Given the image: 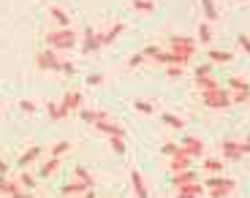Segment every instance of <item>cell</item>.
<instances>
[{
	"label": "cell",
	"instance_id": "obj_7",
	"mask_svg": "<svg viewBox=\"0 0 250 198\" xmlns=\"http://www.w3.org/2000/svg\"><path fill=\"white\" fill-rule=\"evenodd\" d=\"M82 106V95L79 93H65L62 95V100H60V112H62V117H68L74 109H79Z\"/></svg>",
	"mask_w": 250,
	"mask_h": 198
},
{
	"label": "cell",
	"instance_id": "obj_8",
	"mask_svg": "<svg viewBox=\"0 0 250 198\" xmlns=\"http://www.w3.org/2000/svg\"><path fill=\"white\" fill-rule=\"evenodd\" d=\"M101 46H104V43H101V33H95V30L87 27V33H84V43H82V52L90 55V52H98Z\"/></svg>",
	"mask_w": 250,
	"mask_h": 198
},
{
	"label": "cell",
	"instance_id": "obj_11",
	"mask_svg": "<svg viewBox=\"0 0 250 198\" xmlns=\"http://www.w3.org/2000/svg\"><path fill=\"white\" fill-rule=\"evenodd\" d=\"M131 185H133V193H136V198H150V193H147V182H144L142 171H136V168L131 171Z\"/></svg>",
	"mask_w": 250,
	"mask_h": 198
},
{
	"label": "cell",
	"instance_id": "obj_45",
	"mask_svg": "<svg viewBox=\"0 0 250 198\" xmlns=\"http://www.w3.org/2000/svg\"><path fill=\"white\" fill-rule=\"evenodd\" d=\"M239 46H242V49L250 55V38L248 36H239Z\"/></svg>",
	"mask_w": 250,
	"mask_h": 198
},
{
	"label": "cell",
	"instance_id": "obj_9",
	"mask_svg": "<svg viewBox=\"0 0 250 198\" xmlns=\"http://www.w3.org/2000/svg\"><path fill=\"white\" fill-rule=\"evenodd\" d=\"M190 163H193V158L185 155V152L180 149V152H177V155L171 158V166H169V168H171V174H180V171H188V168H193Z\"/></svg>",
	"mask_w": 250,
	"mask_h": 198
},
{
	"label": "cell",
	"instance_id": "obj_49",
	"mask_svg": "<svg viewBox=\"0 0 250 198\" xmlns=\"http://www.w3.org/2000/svg\"><path fill=\"white\" fill-rule=\"evenodd\" d=\"M19 198H33V196H30V193H22V196H19Z\"/></svg>",
	"mask_w": 250,
	"mask_h": 198
},
{
	"label": "cell",
	"instance_id": "obj_38",
	"mask_svg": "<svg viewBox=\"0 0 250 198\" xmlns=\"http://www.w3.org/2000/svg\"><path fill=\"white\" fill-rule=\"evenodd\" d=\"M144 60H147V55H144V52H142V55H133L131 60H128V68H136V65H142Z\"/></svg>",
	"mask_w": 250,
	"mask_h": 198
},
{
	"label": "cell",
	"instance_id": "obj_16",
	"mask_svg": "<svg viewBox=\"0 0 250 198\" xmlns=\"http://www.w3.org/2000/svg\"><path fill=\"white\" fill-rule=\"evenodd\" d=\"M95 128H98L101 133H106V136H125V128H120V125L109 122V119H104V122H98Z\"/></svg>",
	"mask_w": 250,
	"mask_h": 198
},
{
	"label": "cell",
	"instance_id": "obj_37",
	"mask_svg": "<svg viewBox=\"0 0 250 198\" xmlns=\"http://www.w3.org/2000/svg\"><path fill=\"white\" fill-rule=\"evenodd\" d=\"M161 152H163V155H169V158H174L177 152H180V144H163Z\"/></svg>",
	"mask_w": 250,
	"mask_h": 198
},
{
	"label": "cell",
	"instance_id": "obj_13",
	"mask_svg": "<svg viewBox=\"0 0 250 198\" xmlns=\"http://www.w3.org/2000/svg\"><path fill=\"white\" fill-rule=\"evenodd\" d=\"M87 190H93V187H87L84 182L74 179L71 185H62L60 187V196H65V198H68V196H82V193H87Z\"/></svg>",
	"mask_w": 250,
	"mask_h": 198
},
{
	"label": "cell",
	"instance_id": "obj_42",
	"mask_svg": "<svg viewBox=\"0 0 250 198\" xmlns=\"http://www.w3.org/2000/svg\"><path fill=\"white\" fill-rule=\"evenodd\" d=\"M19 109H22V112H27V114H33L38 109L36 103H33V100H22V103H19Z\"/></svg>",
	"mask_w": 250,
	"mask_h": 198
},
{
	"label": "cell",
	"instance_id": "obj_35",
	"mask_svg": "<svg viewBox=\"0 0 250 198\" xmlns=\"http://www.w3.org/2000/svg\"><path fill=\"white\" fill-rule=\"evenodd\" d=\"M46 109H49V117H52V122H60V119H62L60 103H49V106H46Z\"/></svg>",
	"mask_w": 250,
	"mask_h": 198
},
{
	"label": "cell",
	"instance_id": "obj_36",
	"mask_svg": "<svg viewBox=\"0 0 250 198\" xmlns=\"http://www.w3.org/2000/svg\"><path fill=\"white\" fill-rule=\"evenodd\" d=\"M19 185H25L27 190H30V187L36 185V179H33V177H30V174L25 171V168H22V177H19Z\"/></svg>",
	"mask_w": 250,
	"mask_h": 198
},
{
	"label": "cell",
	"instance_id": "obj_29",
	"mask_svg": "<svg viewBox=\"0 0 250 198\" xmlns=\"http://www.w3.org/2000/svg\"><path fill=\"white\" fill-rule=\"evenodd\" d=\"M161 119H163L166 125H169V128H174V130L185 128V119H182V117H177V114H161Z\"/></svg>",
	"mask_w": 250,
	"mask_h": 198
},
{
	"label": "cell",
	"instance_id": "obj_20",
	"mask_svg": "<svg viewBox=\"0 0 250 198\" xmlns=\"http://www.w3.org/2000/svg\"><path fill=\"white\" fill-rule=\"evenodd\" d=\"M57 168H60V158H52V160H46L44 166H38V174H41V177H52V174L57 171Z\"/></svg>",
	"mask_w": 250,
	"mask_h": 198
},
{
	"label": "cell",
	"instance_id": "obj_22",
	"mask_svg": "<svg viewBox=\"0 0 250 198\" xmlns=\"http://www.w3.org/2000/svg\"><path fill=\"white\" fill-rule=\"evenodd\" d=\"M169 46H190V49H196V38H190V36H169Z\"/></svg>",
	"mask_w": 250,
	"mask_h": 198
},
{
	"label": "cell",
	"instance_id": "obj_2",
	"mask_svg": "<svg viewBox=\"0 0 250 198\" xmlns=\"http://www.w3.org/2000/svg\"><path fill=\"white\" fill-rule=\"evenodd\" d=\"M201 100H204V106H207V109H229V106H231V95L226 93L223 87L201 93Z\"/></svg>",
	"mask_w": 250,
	"mask_h": 198
},
{
	"label": "cell",
	"instance_id": "obj_27",
	"mask_svg": "<svg viewBox=\"0 0 250 198\" xmlns=\"http://www.w3.org/2000/svg\"><path fill=\"white\" fill-rule=\"evenodd\" d=\"M229 87H231L234 93H250V84L245 79H239V76H231V79H229Z\"/></svg>",
	"mask_w": 250,
	"mask_h": 198
},
{
	"label": "cell",
	"instance_id": "obj_41",
	"mask_svg": "<svg viewBox=\"0 0 250 198\" xmlns=\"http://www.w3.org/2000/svg\"><path fill=\"white\" fill-rule=\"evenodd\" d=\"M250 100V93H234L231 95V103H248Z\"/></svg>",
	"mask_w": 250,
	"mask_h": 198
},
{
	"label": "cell",
	"instance_id": "obj_40",
	"mask_svg": "<svg viewBox=\"0 0 250 198\" xmlns=\"http://www.w3.org/2000/svg\"><path fill=\"white\" fill-rule=\"evenodd\" d=\"M209 74H212V62H204V65L196 68V76H209Z\"/></svg>",
	"mask_w": 250,
	"mask_h": 198
},
{
	"label": "cell",
	"instance_id": "obj_3",
	"mask_svg": "<svg viewBox=\"0 0 250 198\" xmlns=\"http://www.w3.org/2000/svg\"><path fill=\"white\" fill-rule=\"evenodd\" d=\"M204 187H207V193H209L212 198H226V196H231V193H234L237 182H234V179H223V177H212Z\"/></svg>",
	"mask_w": 250,
	"mask_h": 198
},
{
	"label": "cell",
	"instance_id": "obj_12",
	"mask_svg": "<svg viewBox=\"0 0 250 198\" xmlns=\"http://www.w3.org/2000/svg\"><path fill=\"white\" fill-rule=\"evenodd\" d=\"M196 49L190 46H171V57H174V65H188V60L193 57Z\"/></svg>",
	"mask_w": 250,
	"mask_h": 198
},
{
	"label": "cell",
	"instance_id": "obj_5",
	"mask_svg": "<svg viewBox=\"0 0 250 198\" xmlns=\"http://www.w3.org/2000/svg\"><path fill=\"white\" fill-rule=\"evenodd\" d=\"M220 149H223V160L226 163H237L239 158H242V144H239V141L226 139V141L220 144Z\"/></svg>",
	"mask_w": 250,
	"mask_h": 198
},
{
	"label": "cell",
	"instance_id": "obj_14",
	"mask_svg": "<svg viewBox=\"0 0 250 198\" xmlns=\"http://www.w3.org/2000/svg\"><path fill=\"white\" fill-rule=\"evenodd\" d=\"M82 119L90 122V125H98V122H104V119H109V114L101 112V109H82Z\"/></svg>",
	"mask_w": 250,
	"mask_h": 198
},
{
	"label": "cell",
	"instance_id": "obj_1",
	"mask_svg": "<svg viewBox=\"0 0 250 198\" xmlns=\"http://www.w3.org/2000/svg\"><path fill=\"white\" fill-rule=\"evenodd\" d=\"M46 43H49V49H71L76 43V33L71 30V27H62V30H55L46 36Z\"/></svg>",
	"mask_w": 250,
	"mask_h": 198
},
{
	"label": "cell",
	"instance_id": "obj_32",
	"mask_svg": "<svg viewBox=\"0 0 250 198\" xmlns=\"http://www.w3.org/2000/svg\"><path fill=\"white\" fill-rule=\"evenodd\" d=\"M52 19H55V22H57V25H62V27H68V14H65V11H62V8H52Z\"/></svg>",
	"mask_w": 250,
	"mask_h": 198
},
{
	"label": "cell",
	"instance_id": "obj_46",
	"mask_svg": "<svg viewBox=\"0 0 250 198\" xmlns=\"http://www.w3.org/2000/svg\"><path fill=\"white\" fill-rule=\"evenodd\" d=\"M6 171H8V163L3 160V158H0V177H3V174H6Z\"/></svg>",
	"mask_w": 250,
	"mask_h": 198
},
{
	"label": "cell",
	"instance_id": "obj_31",
	"mask_svg": "<svg viewBox=\"0 0 250 198\" xmlns=\"http://www.w3.org/2000/svg\"><path fill=\"white\" fill-rule=\"evenodd\" d=\"M109 144H112V149L117 152V155H125V136H109Z\"/></svg>",
	"mask_w": 250,
	"mask_h": 198
},
{
	"label": "cell",
	"instance_id": "obj_39",
	"mask_svg": "<svg viewBox=\"0 0 250 198\" xmlns=\"http://www.w3.org/2000/svg\"><path fill=\"white\" fill-rule=\"evenodd\" d=\"M166 74H169V79H180V76H182V65H169Z\"/></svg>",
	"mask_w": 250,
	"mask_h": 198
},
{
	"label": "cell",
	"instance_id": "obj_28",
	"mask_svg": "<svg viewBox=\"0 0 250 198\" xmlns=\"http://www.w3.org/2000/svg\"><path fill=\"white\" fill-rule=\"evenodd\" d=\"M201 8H204L207 22H215V19H218V8H215V3H212V0H201Z\"/></svg>",
	"mask_w": 250,
	"mask_h": 198
},
{
	"label": "cell",
	"instance_id": "obj_19",
	"mask_svg": "<svg viewBox=\"0 0 250 198\" xmlns=\"http://www.w3.org/2000/svg\"><path fill=\"white\" fill-rule=\"evenodd\" d=\"M196 87H199L201 93H207V90H218V79H212V74L209 76H196Z\"/></svg>",
	"mask_w": 250,
	"mask_h": 198
},
{
	"label": "cell",
	"instance_id": "obj_44",
	"mask_svg": "<svg viewBox=\"0 0 250 198\" xmlns=\"http://www.w3.org/2000/svg\"><path fill=\"white\" fill-rule=\"evenodd\" d=\"M101 81H104V76H101V74H90V76H87V84H93V87L101 84Z\"/></svg>",
	"mask_w": 250,
	"mask_h": 198
},
{
	"label": "cell",
	"instance_id": "obj_30",
	"mask_svg": "<svg viewBox=\"0 0 250 198\" xmlns=\"http://www.w3.org/2000/svg\"><path fill=\"white\" fill-rule=\"evenodd\" d=\"M199 41L201 43L212 41V25H209V22H201V25H199Z\"/></svg>",
	"mask_w": 250,
	"mask_h": 198
},
{
	"label": "cell",
	"instance_id": "obj_18",
	"mask_svg": "<svg viewBox=\"0 0 250 198\" xmlns=\"http://www.w3.org/2000/svg\"><path fill=\"white\" fill-rule=\"evenodd\" d=\"M0 193L8 196V198H19V196H22V190H19L17 182H8V179H0Z\"/></svg>",
	"mask_w": 250,
	"mask_h": 198
},
{
	"label": "cell",
	"instance_id": "obj_15",
	"mask_svg": "<svg viewBox=\"0 0 250 198\" xmlns=\"http://www.w3.org/2000/svg\"><path fill=\"white\" fill-rule=\"evenodd\" d=\"M41 152H44V147H38V144H36V147H30L27 152H22V155H19V168H25V166H30V163H36Z\"/></svg>",
	"mask_w": 250,
	"mask_h": 198
},
{
	"label": "cell",
	"instance_id": "obj_25",
	"mask_svg": "<svg viewBox=\"0 0 250 198\" xmlns=\"http://www.w3.org/2000/svg\"><path fill=\"white\" fill-rule=\"evenodd\" d=\"M201 168H204V171H209V174H218V177H220V171H223V160H218V158H207Z\"/></svg>",
	"mask_w": 250,
	"mask_h": 198
},
{
	"label": "cell",
	"instance_id": "obj_26",
	"mask_svg": "<svg viewBox=\"0 0 250 198\" xmlns=\"http://www.w3.org/2000/svg\"><path fill=\"white\" fill-rule=\"evenodd\" d=\"M131 6L136 8V11L152 14V11H155V0H131Z\"/></svg>",
	"mask_w": 250,
	"mask_h": 198
},
{
	"label": "cell",
	"instance_id": "obj_10",
	"mask_svg": "<svg viewBox=\"0 0 250 198\" xmlns=\"http://www.w3.org/2000/svg\"><path fill=\"white\" fill-rule=\"evenodd\" d=\"M201 193H204V185H199V179L188 182V185H182V187H177V198H199Z\"/></svg>",
	"mask_w": 250,
	"mask_h": 198
},
{
	"label": "cell",
	"instance_id": "obj_17",
	"mask_svg": "<svg viewBox=\"0 0 250 198\" xmlns=\"http://www.w3.org/2000/svg\"><path fill=\"white\" fill-rule=\"evenodd\" d=\"M123 30H125V25H123V22H114V25L109 27L106 33H101V43H112L114 38H117L120 33H123Z\"/></svg>",
	"mask_w": 250,
	"mask_h": 198
},
{
	"label": "cell",
	"instance_id": "obj_47",
	"mask_svg": "<svg viewBox=\"0 0 250 198\" xmlns=\"http://www.w3.org/2000/svg\"><path fill=\"white\" fill-rule=\"evenodd\" d=\"M242 155H250V139H248V141H242Z\"/></svg>",
	"mask_w": 250,
	"mask_h": 198
},
{
	"label": "cell",
	"instance_id": "obj_4",
	"mask_svg": "<svg viewBox=\"0 0 250 198\" xmlns=\"http://www.w3.org/2000/svg\"><path fill=\"white\" fill-rule=\"evenodd\" d=\"M36 62H38V68H44V71H57V74H62V60L57 57L55 49H41L36 55Z\"/></svg>",
	"mask_w": 250,
	"mask_h": 198
},
{
	"label": "cell",
	"instance_id": "obj_21",
	"mask_svg": "<svg viewBox=\"0 0 250 198\" xmlns=\"http://www.w3.org/2000/svg\"><path fill=\"white\" fill-rule=\"evenodd\" d=\"M188 182H196V171H193V168L174 174V187H182V185H188Z\"/></svg>",
	"mask_w": 250,
	"mask_h": 198
},
{
	"label": "cell",
	"instance_id": "obj_23",
	"mask_svg": "<svg viewBox=\"0 0 250 198\" xmlns=\"http://www.w3.org/2000/svg\"><path fill=\"white\" fill-rule=\"evenodd\" d=\"M74 177H76V179H79V182H84V185H87V187H93V185H95L93 174H90V171H87V168H84V166H76V168H74Z\"/></svg>",
	"mask_w": 250,
	"mask_h": 198
},
{
	"label": "cell",
	"instance_id": "obj_33",
	"mask_svg": "<svg viewBox=\"0 0 250 198\" xmlns=\"http://www.w3.org/2000/svg\"><path fill=\"white\" fill-rule=\"evenodd\" d=\"M133 109L142 114H152L155 112V103H150V100H133Z\"/></svg>",
	"mask_w": 250,
	"mask_h": 198
},
{
	"label": "cell",
	"instance_id": "obj_48",
	"mask_svg": "<svg viewBox=\"0 0 250 198\" xmlns=\"http://www.w3.org/2000/svg\"><path fill=\"white\" fill-rule=\"evenodd\" d=\"M82 198H95V193H93V190H87V193H82Z\"/></svg>",
	"mask_w": 250,
	"mask_h": 198
},
{
	"label": "cell",
	"instance_id": "obj_24",
	"mask_svg": "<svg viewBox=\"0 0 250 198\" xmlns=\"http://www.w3.org/2000/svg\"><path fill=\"white\" fill-rule=\"evenodd\" d=\"M207 57H209V62H212V65H223V62H231V55H229V52H218V49H212Z\"/></svg>",
	"mask_w": 250,
	"mask_h": 198
},
{
	"label": "cell",
	"instance_id": "obj_6",
	"mask_svg": "<svg viewBox=\"0 0 250 198\" xmlns=\"http://www.w3.org/2000/svg\"><path fill=\"white\" fill-rule=\"evenodd\" d=\"M180 149L185 152V155H190V158H201V155H204V144H201V139H196V136H185V139H182V144H180Z\"/></svg>",
	"mask_w": 250,
	"mask_h": 198
},
{
	"label": "cell",
	"instance_id": "obj_34",
	"mask_svg": "<svg viewBox=\"0 0 250 198\" xmlns=\"http://www.w3.org/2000/svg\"><path fill=\"white\" fill-rule=\"evenodd\" d=\"M71 149V141H57L55 147H52V158H60L62 152H68Z\"/></svg>",
	"mask_w": 250,
	"mask_h": 198
},
{
	"label": "cell",
	"instance_id": "obj_43",
	"mask_svg": "<svg viewBox=\"0 0 250 198\" xmlns=\"http://www.w3.org/2000/svg\"><path fill=\"white\" fill-rule=\"evenodd\" d=\"M62 74H76V65H74V62H68V60H62Z\"/></svg>",
	"mask_w": 250,
	"mask_h": 198
},
{
	"label": "cell",
	"instance_id": "obj_50",
	"mask_svg": "<svg viewBox=\"0 0 250 198\" xmlns=\"http://www.w3.org/2000/svg\"><path fill=\"white\" fill-rule=\"evenodd\" d=\"M248 139H250V136H248Z\"/></svg>",
	"mask_w": 250,
	"mask_h": 198
}]
</instances>
